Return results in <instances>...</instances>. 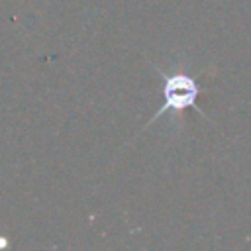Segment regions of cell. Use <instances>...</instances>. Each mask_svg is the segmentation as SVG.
I'll return each mask as SVG.
<instances>
[{
	"mask_svg": "<svg viewBox=\"0 0 251 251\" xmlns=\"http://www.w3.org/2000/svg\"><path fill=\"white\" fill-rule=\"evenodd\" d=\"M153 69L159 73L161 76V94H163V102L159 106V110L145 122V127H149L151 124H155L161 116H169L171 124L175 127H178V124L182 122V114L186 110L196 108L198 110V96L202 92V84L190 75L186 73L182 67H175L173 71H165L157 65H153ZM202 116L204 112L198 110Z\"/></svg>",
	"mask_w": 251,
	"mask_h": 251,
	"instance_id": "cell-1",
	"label": "cell"
}]
</instances>
